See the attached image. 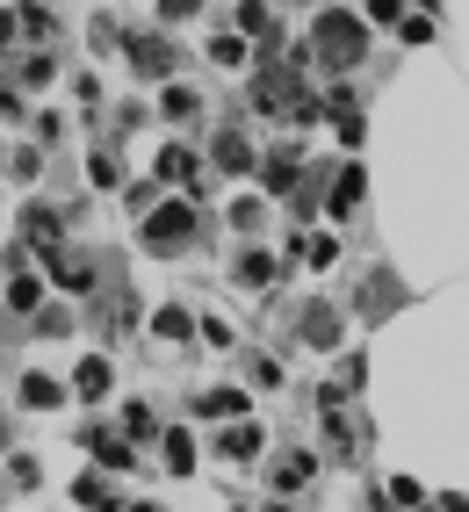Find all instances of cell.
Instances as JSON below:
<instances>
[{
  "label": "cell",
  "instance_id": "6da1fadb",
  "mask_svg": "<svg viewBox=\"0 0 469 512\" xmlns=\"http://www.w3.org/2000/svg\"><path fill=\"white\" fill-rule=\"evenodd\" d=\"M253 109L311 123V116H318V94L304 87V73H296V65H260V80H253Z\"/></svg>",
  "mask_w": 469,
  "mask_h": 512
},
{
  "label": "cell",
  "instance_id": "7a4b0ae2",
  "mask_svg": "<svg viewBox=\"0 0 469 512\" xmlns=\"http://www.w3.org/2000/svg\"><path fill=\"white\" fill-rule=\"evenodd\" d=\"M318 58L332 65V73L361 65V58H368V29H361V15H347V8H325V22H318Z\"/></svg>",
  "mask_w": 469,
  "mask_h": 512
},
{
  "label": "cell",
  "instance_id": "3957f363",
  "mask_svg": "<svg viewBox=\"0 0 469 512\" xmlns=\"http://www.w3.org/2000/svg\"><path fill=\"white\" fill-rule=\"evenodd\" d=\"M188 238H195V210H188V202H152V210H145V246L174 253V246H188Z\"/></svg>",
  "mask_w": 469,
  "mask_h": 512
},
{
  "label": "cell",
  "instance_id": "277c9868",
  "mask_svg": "<svg viewBox=\"0 0 469 512\" xmlns=\"http://www.w3.org/2000/svg\"><path fill=\"white\" fill-rule=\"evenodd\" d=\"M361 188H368L361 166H340V174H332V188H325V210H332V217H354V210H361Z\"/></svg>",
  "mask_w": 469,
  "mask_h": 512
},
{
  "label": "cell",
  "instance_id": "5b68a950",
  "mask_svg": "<svg viewBox=\"0 0 469 512\" xmlns=\"http://www.w3.org/2000/svg\"><path fill=\"white\" fill-rule=\"evenodd\" d=\"M44 260H51V282H58V289H94V260H87V253H65V246H58V253H44Z\"/></svg>",
  "mask_w": 469,
  "mask_h": 512
},
{
  "label": "cell",
  "instance_id": "8992f818",
  "mask_svg": "<svg viewBox=\"0 0 469 512\" xmlns=\"http://www.w3.org/2000/svg\"><path fill=\"white\" fill-rule=\"evenodd\" d=\"M73 498H80L87 512H123V491L109 484V476H102V469H87V476H80V484H73Z\"/></svg>",
  "mask_w": 469,
  "mask_h": 512
},
{
  "label": "cell",
  "instance_id": "52a82bcc",
  "mask_svg": "<svg viewBox=\"0 0 469 512\" xmlns=\"http://www.w3.org/2000/svg\"><path fill=\"white\" fill-rule=\"evenodd\" d=\"M130 65H138V73H174V44L166 37H130Z\"/></svg>",
  "mask_w": 469,
  "mask_h": 512
},
{
  "label": "cell",
  "instance_id": "ba28073f",
  "mask_svg": "<svg viewBox=\"0 0 469 512\" xmlns=\"http://www.w3.org/2000/svg\"><path fill=\"white\" fill-rule=\"evenodd\" d=\"M87 440V455L102 462V469H130V448H123V433H109V426H94V433H80Z\"/></svg>",
  "mask_w": 469,
  "mask_h": 512
},
{
  "label": "cell",
  "instance_id": "9c48e42d",
  "mask_svg": "<svg viewBox=\"0 0 469 512\" xmlns=\"http://www.w3.org/2000/svg\"><path fill=\"white\" fill-rule=\"evenodd\" d=\"M22 238H29V246H44V253H58V217L44 210V202H29V210H22Z\"/></svg>",
  "mask_w": 469,
  "mask_h": 512
},
{
  "label": "cell",
  "instance_id": "30bf717a",
  "mask_svg": "<svg viewBox=\"0 0 469 512\" xmlns=\"http://www.w3.org/2000/svg\"><path fill=\"white\" fill-rule=\"evenodd\" d=\"M304 339H311V347H340V311H332V303H311V311H304Z\"/></svg>",
  "mask_w": 469,
  "mask_h": 512
},
{
  "label": "cell",
  "instance_id": "8fae6325",
  "mask_svg": "<svg viewBox=\"0 0 469 512\" xmlns=\"http://www.w3.org/2000/svg\"><path fill=\"white\" fill-rule=\"evenodd\" d=\"M217 448H224L231 462H253V455H260V426H246V419H231V426L217 433Z\"/></svg>",
  "mask_w": 469,
  "mask_h": 512
},
{
  "label": "cell",
  "instance_id": "7c38bea8",
  "mask_svg": "<svg viewBox=\"0 0 469 512\" xmlns=\"http://www.w3.org/2000/svg\"><path fill=\"white\" fill-rule=\"evenodd\" d=\"M73 397H87V404L109 397V361H102V354H87V361L73 368Z\"/></svg>",
  "mask_w": 469,
  "mask_h": 512
},
{
  "label": "cell",
  "instance_id": "4fadbf2b",
  "mask_svg": "<svg viewBox=\"0 0 469 512\" xmlns=\"http://www.w3.org/2000/svg\"><path fill=\"white\" fill-rule=\"evenodd\" d=\"M217 166H224V174H246V166H253V152H246V138H239V130H224V138H217V152H210Z\"/></svg>",
  "mask_w": 469,
  "mask_h": 512
},
{
  "label": "cell",
  "instance_id": "5bb4252c",
  "mask_svg": "<svg viewBox=\"0 0 469 512\" xmlns=\"http://www.w3.org/2000/svg\"><path fill=\"white\" fill-rule=\"evenodd\" d=\"M275 275H282V260H267V253H246V260H239V282H246V289H260V282L275 289Z\"/></svg>",
  "mask_w": 469,
  "mask_h": 512
},
{
  "label": "cell",
  "instance_id": "9a60e30c",
  "mask_svg": "<svg viewBox=\"0 0 469 512\" xmlns=\"http://www.w3.org/2000/svg\"><path fill=\"white\" fill-rule=\"evenodd\" d=\"M15 22H22V37H51V22H58V15H51V0H22V15H15Z\"/></svg>",
  "mask_w": 469,
  "mask_h": 512
},
{
  "label": "cell",
  "instance_id": "2e32d148",
  "mask_svg": "<svg viewBox=\"0 0 469 512\" xmlns=\"http://www.w3.org/2000/svg\"><path fill=\"white\" fill-rule=\"evenodd\" d=\"M361 303H368V311H390V303H405V289L383 282V275H368V282H361Z\"/></svg>",
  "mask_w": 469,
  "mask_h": 512
},
{
  "label": "cell",
  "instance_id": "e0dca14e",
  "mask_svg": "<svg viewBox=\"0 0 469 512\" xmlns=\"http://www.w3.org/2000/svg\"><path fill=\"white\" fill-rule=\"evenodd\" d=\"M22 397L37 404V412H58V404H65V390L51 383V375H29V383H22Z\"/></svg>",
  "mask_w": 469,
  "mask_h": 512
},
{
  "label": "cell",
  "instance_id": "ac0fdd59",
  "mask_svg": "<svg viewBox=\"0 0 469 512\" xmlns=\"http://www.w3.org/2000/svg\"><path fill=\"white\" fill-rule=\"evenodd\" d=\"M159 174H166V181H195V152L166 145V152H159Z\"/></svg>",
  "mask_w": 469,
  "mask_h": 512
},
{
  "label": "cell",
  "instance_id": "d6986e66",
  "mask_svg": "<svg viewBox=\"0 0 469 512\" xmlns=\"http://www.w3.org/2000/svg\"><path fill=\"white\" fill-rule=\"evenodd\" d=\"M166 469H174V476L195 469V440H188V433H166Z\"/></svg>",
  "mask_w": 469,
  "mask_h": 512
},
{
  "label": "cell",
  "instance_id": "ffe728a7",
  "mask_svg": "<svg viewBox=\"0 0 469 512\" xmlns=\"http://www.w3.org/2000/svg\"><path fill=\"white\" fill-rule=\"evenodd\" d=\"M87 181H94V188H116V181H123L116 152H94V159H87Z\"/></svg>",
  "mask_w": 469,
  "mask_h": 512
},
{
  "label": "cell",
  "instance_id": "44dd1931",
  "mask_svg": "<svg viewBox=\"0 0 469 512\" xmlns=\"http://www.w3.org/2000/svg\"><path fill=\"white\" fill-rule=\"evenodd\" d=\"M152 332H159V339H188V311H174V303L152 311Z\"/></svg>",
  "mask_w": 469,
  "mask_h": 512
},
{
  "label": "cell",
  "instance_id": "7402d4cb",
  "mask_svg": "<svg viewBox=\"0 0 469 512\" xmlns=\"http://www.w3.org/2000/svg\"><path fill=\"white\" fill-rule=\"evenodd\" d=\"M203 412L210 419H239V390H203Z\"/></svg>",
  "mask_w": 469,
  "mask_h": 512
},
{
  "label": "cell",
  "instance_id": "603a6c76",
  "mask_svg": "<svg viewBox=\"0 0 469 512\" xmlns=\"http://www.w3.org/2000/svg\"><path fill=\"white\" fill-rule=\"evenodd\" d=\"M304 476H311V455H289V462L275 469V484H282V491H296V484H304Z\"/></svg>",
  "mask_w": 469,
  "mask_h": 512
},
{
  "label": "cell",
  "instance_id": "cb8c5ba5",
  "mask_svg": "<svg viewBox=\"0 0 469 512\" xmlns=\"http://www.w3.org/2000/svg\"><path fill=\"white\" fill-rule=\"evenodd\" d=\"M8 303H15V311H37V303H44V289L22 275V282H8Z\"/></svg>",
  "mask_w": 469,
  "mask_h": 512
},
{
  "label": "cell",
  "instance_id": "d4e9b609",
  "mask_svg": "<svg viewBox=\"0 0 469 512\" xmlns=\"http://www.w3.org/2000/svg\"><path fill=\"white\" fill-rule=\"evenodd\" d=\"M51 73H58V65H51V51H37V58H29V65H22V87H44Z\"/></svg>",
  "mask_w": 469,
  "mask_h": 512
},
{
  "label": "cell",
  "instance_id": "484cf974",
  "mask_svg": "<svg viewBox=\"0 0 469 512\" xmlns=\"http://www.w3.org/2000/svg\"><path fill=\"white\" fill-rule=\"evenodd\" d=\"M397 37H405V44H426V37H433V15H405V22H397Z\"/></svg>",
  "mask_w": 469,
  "mask_h": 512
},
{
  "label": "cell",
  "instance_id": "4316f807",
  "mask_svg": "<svg viewBox=\"0 0 469 512\" xmlns=\"http://www.w3.org/2000/svg\"><path fill=\"white\" fill-rule=\"evenodd\" d=\"M304 260H311V267H332V260H340V238H311Z\"/></svg>",
  "mask_w": 469,
  "mask_h": 512
},
{
  "label": "cell",
  "instance_id": "83f0119b",
  "mask_svg": "<svg viewBox=\"0 0 469 512\" xmlns=\"http://www.w3.org/2000/svg\"><path fill=\"white\" fill-rule=\"evenodd\" d=\"M37 325H44L51 339H58V332H73V318H65V311H58V303H37Z\"/></svg>",
  "mask_w": 469,
  "mask_h": 512
},
{
  "label": "cell",
  "instance_id": "f1b7e54d",
  "mask_svg": "<svg viewBox=\"0 0 469 512\" xmlns=\"http://www.w3.org/2000/svg\"><path fill=\"white\" fill-rule=\"evenodd\" d=\"M368 22H383V29L405 22V0H368Z\"/></svg>",
  "mask_w": 469,
  "mask_h": 512
},
{
  "label": "cell",
  "instance_id": "f546056e",
  "mask_svg": "<svg viewBox=\"0 0 469 512\" xmlns=\"http://www.w3.org/2000/svg\"><path fill=\"white\" fill-rule=\"evenodd\" d=\"M390 498H397V505H426V491L412 484V476H390Z\"/></svg>",
  "mask_w": 469,
  "mask_h": 512
},
{
  "label": "cell",
  "instance_id": "4dcf8cb0",
  "mask_svg": "<svg viewBox=\"0 0 469 512\" xmlns=\"http://www.w3.org/2000/svg\"><path fill=\"white\" fill-rule=\"evenodd\" d=\"M210 58H217V65H239V58H246V44H239V37H217V44H210Z\"/></svg>",
  "mask_w": 469,
  "mask_h": 512
},
{
  "label": "cell",
  "instance_id": "1f68e13d",
  "mask_svg": "<svg viewBox=\"0 0 469 512\" xmlns=\"http://www.w3.org/2000/svg\"><path fill=\"white\" fill-rule=\"evenodd\" d=\"M166 116H195V94L188 87H166Z\"/></svg>",
  "mask_w": 469,
  "mask_h": 512
},
{
  "label": "cell",
  "instance_id": "d6a6232c",
  "mask_svg": "<svg viewBox=\"0 0 469 512\" xmlns=\"http://www.w3.org/2000/svg\"><path fill=\"white\" fill-rule=\"evenodd\" d=\"M231 224H239V231H260V202H231Z\"/></svg>",
  "mask_w": 469,
  "mask_h": 512
},
{
  "label": "cell",
  "instance_id": "836d02e7",
  "mask_svg": "<svg viewBox=\"0 0 469 512\" xmlns=\"http://www.w3.org/2000/svg\"><path fill=\"white\" fill-rule=\"evenodd\" d=\"M195 8H203V0H159V15H166V22H188Z\"/></svg>",
  "mask_w": 469,
  "mask_h": 512
},
{
  "label": "cell",
  "instance_id": "e575fe53",
  "mask_svg": "<svg viewBox=\"0 0 469 512\" xmlns=\"http://www.w3.org/2000/svg\"><path fill=\"white\" fill-rule=\"evenodd\" d=\"M15 37H22V22H15V15H0V51H8Z\"/></svg>",
  "mask_w": 469,
  "mask_h": 512
},
{
  "label": "cell",
  "instance_id": "d590c367",
  "mask_svg": "<svg viewBox=\"0 0 469 512\" xmlns=\"http://www.w3.org/2000/svg\"><path fill=\"white\" fill-rule=\"evenodd\" d=\"M441 505H448V512H469V498H462V491H448V498H441Z\"/></svg>",
  "mask_w": 469,
  "mask_h": 512
},
{
  "label": "cell",
  "instance_id": "8d00e7d4",
  "mask_svg": "<svg viewBox=\"0 0 469 512\" xmlns=\"http://www.w3.org/2000/svg\"><path fill=\"white\" fill-rule=\"evenodd\" d=\"M123 512H166V505H123Z\"/></svg>",
  "mask_w": 469,
  "mask_h": 512
},
{
  "label": "cell",
  "instance_id": "74e56055",
  "mask_svg": "<svg viewBox=\"0 0 469 512\" xmlns=\"http://www.w3.org/2000/svg\"><path fill=\"white\" fill-rule=\"evenodd\" d=\"M267 512H289V505H267Z\"/></svg>",
  "mask_w": 469,
  "mask_h": 512
},
{
  "label": "cell",
  "instance_id": "f35d334b",
  "mask_svg": "<svg viewBox=\"0 0 469 512\" xmlns=\"http://www.w3.org/2000/svg\"><path fill=\"white\" fill-rule=\"evenodd\" d=\"M0 440H8V426H0Z\"/></svg>",
  "mask_w": 469,
  "mask_h": 512
}]
</instances>
